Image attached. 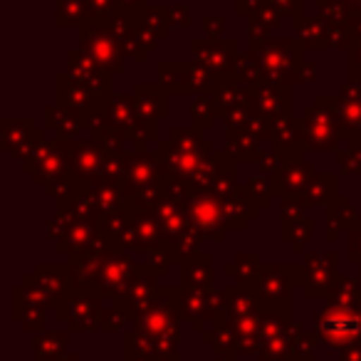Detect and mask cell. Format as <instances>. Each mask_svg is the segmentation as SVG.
<instances>
[{
  "label": "cell",
  "mask_w": 361,
  "mask_h": 361,
  "mask_svg": "<svg viewBox=\"0 0 361 361\" xmlns=\"http://www.w3.org/2000/svg\"><path fill=\"white\" fill-rule=\"evenodd\" d=\"M57 20L62 25H75V23H82L85 16H92L87 0H57Z\"/></svg>",
  "instance_id": "1"
},
{
  "label": "cell",
  "mask_w": 361,
  "mask_h": 361,
  "mask_svg": "<svg viewBox=\"0 0 361 361\" xmlns=\"http://www.w3.org/2000/svg\"><path fill=\"white\" fill-rule=\"evenodd\" d=\"M146 0H116V8H119L121 13H126V16H131V13L136 11H144Z\"/></svg>",
  "instance_id": "2"
}]
</instances>
